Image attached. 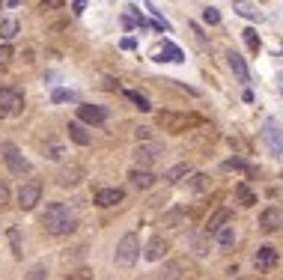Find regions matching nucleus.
Segmentation results:
<instances>
[{"label": "nucleus", "instance_id": "obj_1", "mask_svg": "<svg viewBox=\"0 0 283 280\" xmlns=\"http://www.w3.org/2000/svg\"><path fill=\"white\" fill-rule=\"evenodd\" d=\"M42 227L48 233H54V236H69V233H75L78 218L72 215V209L66 203H51L45 209V215H42Z\"/></svg>", "mask_w": 283, "mask_h": 280}, {"label": "nucleus", "instance_id": "obj_2", "mask_svg": "<svg viewBox=\"0 0 283 280\" xmlns=\"http://www.w3.org/2000/svg\"><path fill=\"white\" fill-rule=\"evenodd\" d=\"M137 260H140V239H137V233H125V236L116 242L113 263H116L119 269H131Z\"/></svg>", "mask_w": 283, "mask_h": 280}, {"label": "nucleus", "instance_id": "obj_3", "mask_svg": "<svg viewBox=\"0 0 283 280\" xmlns=\"http://www.w3.org/2000/svg\"><path fill=\"white\" fill-rule=\"evenodd\" d=\"M24 110V98L18 90L12 87H0V119H9V116H18Z\"/></svg>", "mask_w": 283, "mask_h": 280}, {"label": "nucleus", "instance_id": "obj_4", "mask_svg": "<svg viewBox=\"0 0 283 280\" xmlns=\"http://www.w3.org/2000/svg\"><path fill=\"white\" fill-rule=\"evenodd\" d=\"M0 149H3V161H6V167H9L15 176H27V173H30V161L21 155V149H18L15 143H9V140H6Z\"/></svg>", "mask_w": 283, "mask_h": 280}, {"label": "nucleus", "instance_id": "obj_5", "mask_svg": "<svg viewBox=\"0 0 283 280\" xmlns=\"http://www.w3.org/2000/svg\"><path fill=\"white\" fill-rule=\"evenodd\" d=\"M158 155H164V146H161L158 140H146V143H137V146H134V161H137V167H143V170H149V164L158 161Z\"/></svg>", "mask_w": 283, "mask_h": 280}, {"label": "nucleus", "instance_id": "obj_6", "mask_svg": "<svg viewBox=\"0 0 283 280\" xmlns=\"http://www.w3.org/2000/svg\"><path fill=\"white\" fill-rule=\"evenodd\" d=\"M263 140H266V146H269V152H272L275 158L283 152V131H281V122H278V119L269 116V119L263 122Z\"/></svg>", "mask_w": 283, "mask_h": 280}, {"label": "nucleus", "instance_id": "obj_7", "mask_svg": "<svg viewBox=\"0 0 283 280\" xmlns=\"http://www.w3.org/2000/svg\"><path fill=\"white\" fill-rule=\"evenodd\" d=\"M107 107H101V104H81L78 107V119L81 122H90V125H104L107 122Z\"/></svg>", "mask_w": 283, "mask_h": 280}, {"label": "nucleus", "instance_id": "obj_8", "mask_svg": "<svg viewBox=\"0 0 283 280\" xmlns=\"http://www.w3.org/2000/svg\"><path fill=\"white\" fill-rule=\"evenodd\" d=\"M39 200H42V185H39V182H27V185H21V191H18V206H21L24 212H30Z\"/></svg>", "mask_w": 283, "mask_h": 280}, {"label": "nucleus", "instance_id": "obj_9", "mask_svg": "<svg viewBox=\"0 0 283 280\" xmlns=\"http://www.w3.org/2000/svg\"><path fill=\"white\" fill-rule=\"evenodd\" d=\"M281 227H283V212L278 206H269V209L260 212V230H263V233H275V230H281Z\"/></svg>", "mask_w": 283, "mask_h": 280}, {"label": "nucleus", "instance_id": "obj_10", "mask_svg": "<svg viewBox=\"0 0 283 280\" xmlns=\"http://www.w3.org/2000/svg\"><path fill=\"white\" fill-rule=\"evenodd\" d=\"M167 251H170L167 239H164V236H152V239H149V245L143 248V257H146L149 263H158V260H164V257H167Z\"/></svg>", "mask_w": 283, "mask_h": 280}, {"label": "nucleus", "instance_id": "obj_11", "mask_svg": "<svg viewBox=\"0 0 283 280\" xmlns=\"http://www.w3.org/2000/svg\"><path fill=\"white\" fill-rule=\"evenodd\" d=\"M122 200H125V191L122 188H101V191H95V206H101V209L116 206Z\"/></svg>", "mask_w": 283, "mask_h": 280}, {"label": "nucleus", "instance_id": "obj_12", "mask_svg": "<svg viewBox=\"0 0 283 280\" xmlns=\"http://www.w3.org/2000/svg\"><path fill=\"white\" fill-rule=\"evenodd\" d=\"M254 266H257L260 272H269L272 266H278V251H275L272 245H263V248L254 254Z\"/></svg>", "mask_w": 283, "mask_h": 280}, {"label": "nucleus", "instance_id": "obj_13", "mask_svg": "<svg viewBox=\"0 0 283 280\" xmlns=\"http://www.w3.org/2000/svg\"><path fill=\"white\" fill-rule=\"evenodd\" d=\"M128 182H131L134 188L146 191V188H152V185H155V176H152V170H143V167H134V170H128Z\"/></svg>", "mask_w": 283, "mask_h": 280}, {"label": "nucleus", "instance_id": "obj_14", "mask_svg": "<svg viewBox=\"0 0 283 280\" xmlns=\"http://www.w3.org/2000/svg\"><path fill=\"white\" fill-rule=\"evenodd\" d=\"M191 176H194V167H191L188 161H182V164H173V167L164 173V182L176 185V182H182V179H191Z\"/></svg>", "mask_w": 283, "mask_h": 280}, {"label": "nucleus", "instance_id": "obj_15", "mask_svg": "<svg viewBox=\"0 0 283 280\" xmlns=\"http://www.w3.org/2000/svg\"><path fill=\"white\" fill-rule=\"evenodd\" d=\"M230 218H233V212H230V209H218V212L206 221V236H215L218 230H224V227L230 224Z\"/></svg>", "mask_w": 283, "mask_h": 280}, {"label": "nucleus", "instance_id": "obj_16", "mask_svg": "<svg viewBox=\"0 0 283 280\" xmlns=\"http://www.w3.org/2000/svg\"><path fill=\"white\" fill-rule=\"evenodd\" d=\"M227 60H230V69H233V75L242 81V84H248L251 81V72H248V63L236 54V51H227Z\"/></svg>", "mask_w": 283, "mask_h": 280}, {"label": "nucleus", "instance_id": "obj_17", "mask_svg": "<svg viewBox=\"0 0 283 280\" xmlns=\"http://www.w3.org/2000/svg\"><path fill=\"white\" fill-rule=\"evenodd\" d=\"M185 221H188V212L182 206H173V209L164 212V227H170V230H182Z\"/></svg>", "mask_w": 283, "mask_h": 280}, {"label": "nucleus", "instance_id": "obj_18", "mask_svg": "<svg viewBox=\"0 0 283 280\" xmlns=\"http://www.w3.org/2000/svg\"><path fill=\"white\" fill-rule=\"evenodd\" d=\"M188 191H191V194H206V191H212V176L194 173V176L188 179Z\"/></svg>", "mask_w": 283, "mask_h": 280}, {"label": "nucleus", "instance_id": "obj_19", "mask_svg": "<svg viewBox=\"0 0 283 280\" xmlns=\"http://www.w3.org/2000/svg\"><path fill=\"white\" fill-rule=\"evenodd\" d=\"M212 239H215V245H218V248H224V251H227V248H233V245H236V224H227V227H224V230H218Z\"/></svg>", "mask_w": 283, "mask_h": 280}, {"label": "nucleus", "instance_id": "obj_20", "mask_svg": "<svg viewBox=\"0 0 283 280\" xmlns=\"http://www.w3.org/2000/svg\"><path fill=\"white\" fill-rule=\"evenodd\" d=\"M182 275H185V260H170V263H164L158 280H179Z\"/></svg>", "mask_w": 283, "mask_h": 280}, {"label": "nucleus", "instance_id": "obj_21", "mask_svg": "<svg viewBox=\"0 0 283 280\" xmlns=\"http://www.w3.org/2000/svg\"><path fill=\"white\" fill-rule=\"evenodd\" d=\"M158 122L167 131H185V125H188V119L185 116H176V113H158Z\"/></svg>", "mask_w": 283, "mask_h": 280}, {"label": "nucleus", "instance_id": "obj_22", "mask_svg": "<svg viewBox=\"0 0 283 280\" xmlns=\"http://www.w3.org/2000/svg\"><path fill=\"white\" fill-rule=\"evenodd\" d=\"M69 137H72L78 146H90V143H93V134H90L81 122H69Z\"/></svg>", "mask_w": 283, "mask_h": 280}, {"label": "nucleus", "instance_id": "obj_23", "mask_svg": "<svg viewBox=\"0 0 283 280\" xmlns=\"http://www.w3.org/2000/svg\"><path fill=\"white\" fill-rule=\"evenodd\" d=\"M158 60H167V63H182L185 57H182V51H179L173 42H164V45H161V51H158Z\"/></svg>", "mask_w": 283, "mask_h": 280}, {"label": "nucleus", "instance_id": "obj_24", "mask_svg": "<svg viewBox=\"0 0 283 280\" xmlns=\"http://www.w3.org/2000/svg\"><path fill=\"white\" fill-rule=\"evenodd\" d=\"M191 251H194L197 257H206V254L212 251V242H209V236H206V233H197V236H191Z\"/></svg>", "mask_w": 283, "mask_h": 280}, {"label": "nucleus", "instance_id": "obj_25", "mask_svg": "<svg viewBox=\"0 0 283 280\" xmlns=\"http://www.w3.org/2000/svg\"><path fill=\"white\" fill-rule=\"evenodd\" d=\"M236 12L242 15V18H251V21H260L263 18V12H260V6H254V3H236Z\"/></svg>", "mask_w": 283, "mask_h": 280}, {"label": "nucleus", "instance_id": "obj_26", "mask_svg": "<svg viewBox=\"0 0 283 280\" xmlns=\"http://www.w3.org/2000/svg\"><path fill=\"white\" fill-rule=\"evenodd\" d=\"M81 167H69V170H60V176H57V182L60 185H78L81 182Z\"/></svg>", "mask_w": 283, "mask_h": 280}, {"label": "nucleus", "instance_id": "obj_27", "mask_svg": "<svg viewBox=\"0 0 283 280\" xmlns=\"http://www.w3.org/2000/svg\"><path fill=\"white\" fill-rule=\"evenodd\" d=\"M236 200H239L242 206H254V203H257V194H254L245 182H239V185H236Z\"/></svg>", "mask_w": 283, "mask_h": 280}, {"label": "nucleus", "instance_id": "obj_28", "mask_svg": "<svg viewBox=\"0 0 283 280\" xmlns=\"http://www.w3.org/2000/svg\"><path fill=\"white\" fill-rule=\"evenodd\" d=\"M125 98H128L131 104H137L140 110H152V104H149V98H146L143 93H137V90H125Z\"/></svg>", "mask_w": 283, "mask_h": 280}, {"label": "nucleus", "instance_id": "obj_29", "mask_svg": "<svg viewBox=\"0 0 283 280\" xmlns=\"http://www.w3.org/2000/svg\"><path fill=\"white\" fill-rule=\"evenodd\" d=\"M224 170H242V173H248V176H257V170L248 167L242 158H230V161H224Z\"/></svg>", "mask_w": 283, "mask_h": 280}, {"label": "nucleus", "instance_id": "obj_30", "mask_svg": "<svg viewBox=\"0 0 283 280\" xmlns=\"http://www.w3.org/2000/svg\"><path fill=\"white\" fill-rule=\"evenodd\" d=\"M6 236H9V245H12V257H15V260H21V254H24V251H21V236H18V230H15V227H9V233H6Z\"/></svg>", "mask_w": 283, "mask_h": 280}, {"label": "nucleus", "instance_id": "obj_31", "mask_svg": "<svg viewBox=\"0 0 283 280\" xmlns=\"http://www.w3.org/2000/svg\"><path fill=\"white\" fill-rule=\"evenodd\" d=\"M0 36H3V39L18 36V24H15V21H3V24H0Z\"/></svg>", "mask_w": 283, "mask_h": 280}, {"label": "nucleus", "instance_id": "obj_32", "mask_svg": "<svg viewBox=\"0 0 283 280\" xmlns=\"http://www.w3.org/2000/svg\"><path fill=\"white\" fill-rule=\"evenodd\" d=\"M12 57H15L12 45H0V69H6V66L12 63Z\"/></svg>", "mask_w": 283, "mask_h": 280}, {"label": "nucleus", "instance_id": "obj_33", "mask_svg": "<svg viewBox=\"0 0 283 280\" xmlns=\"http://www.w3.org/2000/svg\"><path fill=\"white\" fill-rule=\"evenodd\" d=\"M203 21H206V24H218V21H221V12H218L215 6H206V9H203Z\"/></svg>", "mask_w": 283, "mask_h": 280}, {"label": "nucleus", "instance_id": "obj_34", "mask_svg": "<svg viewBox=\"0 0 283 280\" xmlns=\"http://www.w3.org/2000/svg\"><path fill=\"white\" fill-rule=\"evenodd\" d=\"M242 36H245V42H248V48H251V51H260V39H257V33H254V30H245Z\"/></svg>", "mask_w": 283, "mask_h": 280}, {"label": "nucleus", "instance_id": "obj_35", "mask_svg": "<svg viewBox=\"0 0 283 280\" xmlns=\"http://www.w3.org/2000/svg\"><path fill=\"white\" fill-rule=\"evenodd\" d=\"M45 278H48V272H45L42 266H36V269H30V272H27V278H24V280H45Z\"/></svg>", "mask_w": 283, "mask_h": 280}, {"label": "nucleus", "instance_id": "obj_36", "mask_svg": "<svg viewBox=\"0 0 283 280\" xmlns=\"http://www.w3.org/2000/svg\"><path fill=\"white\" fill-rule=\"evenodd\" d=\"M45 152H48V158H54V161H57V158H60V155H63V149H60V146H57V143H51V146H48V149H45Z\"/></svg>", "mask_w": 283, "mask_h": 280}, {"label": "nucleus", "instance_id": "obj_37", "mask_svg": "<svg viewBox=\"0 0 283 280\" xmlns=\"http://www.w3.org/2000/svg\"><path fill=\"white\" fill-rule=\"evenodd\" d=\"M9 203V188H6V182H0V206H6Z\"/></svg>", "mask_w": 283, "mask_h": 280}, {"label": "nucleus", "instance_id": "obj_38", "mask_svg": "<svg viewBox=\"0 0 283 280\" xmlns=\"http://www.w3.org/2000/svg\"><path fill=\"white\" fill-rule=\"evenodd\" d=\"M66 98H72V93H66V90H54V101H66Z\"/></svg>", "mask_w": 283, "mask_h": 280}, {"label": "nucleus", "instance_id": "obj_39", "mask_svg": "<svg viewBox=\"0 0 283 280\" xmlns=\"http://www.w3.org/2000/svg\"><path fill=\"white\" fill-rule=\"evenodd\" d=\"M60 6H63L60 0H48V3H42V9H60Z\"/></svg>", "mask_w": 283, "mask_h": 280}, {"label": "nucleus", "instance_id": "obj_40", "mask_svg": "<svg viewBox=\"0 0 283 280\" xmlns=\"http://www.w3.org/2000/svg\"><path fill=\"white\" fill-rule=\"evenodd\" d=\"M72 9H75V15H81V12L87 9V3H81V0H78V3H72Z\"/></svg>", "mask_w": 283, "mask_h": 280}, {"label": "nucleus", "instance_id": "obj_41", "mask_svg": "<svg viewBox=\"0 0 283 280\" xmlns=\"http://www.w3.org/2000/svg\"><path fill=\"white\" fill-rule=\"evenodd\" d=\"M122 27H134V15H122Z\"/></svg>", "mask_w": 283, "mask_h": 280}, {"label": "nucleus", "instance_id": "obj_42", "mask_svg": "<svg viewBox=\"0 0 283 280\" xmlns=\"http://www.w3.org/2000/svg\"><path fill=\"white\" fill-rule=\"evenodd\" d=\"M69 280H87V272H81V275H75V278H69Z\"/></svg>", "mask_w": 283, "mask_h": 280}, {"label": "nucleus", "instance_id": "obj_43", "mask_svg": "<svg viewBox=\"0 0 283 280\" xmlns=\"http://www.w3.org/2000/svg\"><path fill=\"white\" fill-rule=\"evenodd\" d=\"M281 93H283V81H281Z\"/></svg>", "mask_w": 283, "mask_h": 280}]
</instances>
